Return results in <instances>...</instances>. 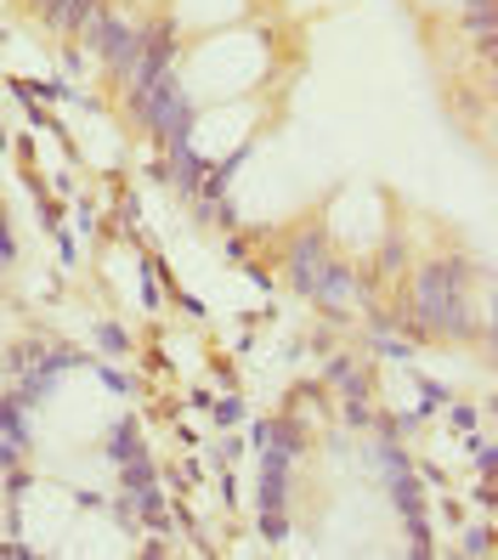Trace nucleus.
Instances as JSON below:
<instances>
[{
  "label": "nucleus",
  "mask_w": 498,
  "mask_h": 560,
  "mask_svg": "<svg viewBox=\"0 0 498 560\" xmlns=\"http://www.w3.org/2000/svg\"><path fill=\"white\" fill-rule=\"evenodd\" d=\"M260 74H267V51L250 35H227L210 40L205 51L193 57V91L198 96H232V91H250Z\"/></svg>",
  "instance_id": "f257e3e1"
},
{
  "label": "nucleus",
  "mask_w": 498,
  "mask_h": 560,
  "mask_svg": "<svg viewBox=\"0 0 498 560\" xmlns=\"http://www.w3.org/2000/svg\"><path fill=\"white\" fill-rule=\"evenodd\" d=\"M239 130H250V114H244V108H216V114L198 119L193 148H198V153H210V159H221V153L239 148Z\"/></svg>",
  "instance_id": "f03ea898"
},
{
  "label": "nucleus",
  "mask_w": 498,
  "mask_h": 560,
  "mask_svg": "<svg viewBox=\"0 0 498 560\" xmlns=\"http://www.w3.org/2000/svg\"><path fill=\"white\" fill-rule=\"evenodd\" d=\"M239 7L244 0H176V18L187 23V28H198V23H227V18H239Z\"/></svg>",
  "instance_id": "7ed1b4c3"
}]
</instances>
